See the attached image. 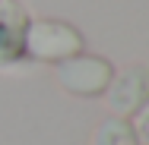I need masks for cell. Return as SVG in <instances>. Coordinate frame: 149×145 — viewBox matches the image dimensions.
Masks as SVG:
<instances>
[{
	"instance_id": "obj_3",
	"label": "cell",
	"mask_w": 149,
	"mask_h": 145,
	"mask_svg": "<svg viewBox=\"0 0 149 145\" xmlns=\"http://www.w3.org/2000/svg\"><path fill=\"white\" fill-rule=\"evenodd\" d=\"M149 101V66H124L105 88V104L120 120L136 117Z\"/></svg>"
},
{
	"instance_id": "obj_6",
	"label": "cell",
	"mask_w": 149,
	"mask_h": 145,
	"mask_svg": "<svg viewBox=\"0 0 149 145\" xmlns=\"http://www.w3.org/2000/svg\"><path fill=\"white\" fill-rule=\"evenodd\" d=\"M130 126H133V133H136V139H140L143 145H149V101L143 104V111L136 114V120H133Z\"/></svg>"
},
{
	"instance_id": "obj_4",
	"label": "cell",
	"mask_w": 149,
	"mask_h": 145,
	"mask_svg": "<svg viewBox=\"0 0 149 145\" xmlns=\"http://www.w3.org/2000/svg\"><path fill=\"white\" fill-rule=\"evenodd\" d=\"M26 10L16 0H0V69H13L26 60L22 38H26Z\"/></svg>"
},
{
	"instance_id": "obj_2",
	"label": "cell",
	"mask_w": 149,
	"mask_h": 145,
	"mask_svg": "<svg viewBox=\"0 0 149 145\" xmlns=\"http://www.w3.org/2000/svg\"><path fill=\"white\" fill-rule=\"evenodd\" d=\"M54 79L63 91H70L76 98H98L114 79V66L95 54H76L70 60L54 63Z\"/></svg>"
},
{
	"instance_id": "obj_5",
	"label": "cell",
	"mask_w": 149,
	"mask_h": 145,
	"mask_svg": "<svg viewBox=\"0 0 149 145\" xmlns=\"http://www.w3.org/2000/svg\"><path fill=\"white\" fill-rule=\"evenodd\" d=\"M92 145H140V139H136V133H133V126L127 120L108 117L105 123H98Z\"/></svg>"
},
{
	"instance_id": "obj_1",
	"label": "cell",
	"mask_w": 149,
	"mask_h": 145,
	"mask_svg": "<svg viewBox=\"0 0 149 145\" xmlns=\"http://www.w3.org/2000/svg\"><path fill=\"white\" fill-rule=\"evenodd\" d=\"M86 41L83 32L70 22L60 19H29L26 25V38H22V51L29 60L38 63H60L76 54H83Z\"/></svg>"
}]
</instances>
